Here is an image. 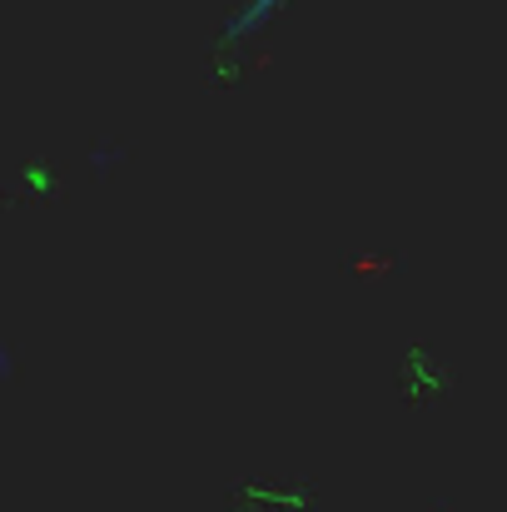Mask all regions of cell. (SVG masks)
Segmentation results:
<instances>
[{
    "instance_id": "6da1fadb",
    "label": "cell",
    "mask_w": 507,
    "mask_h": 512,
    "mask_svg": "<svg viewBox=\"0 0 507 512\" xmlns=\"http://www.w3.org/2000/svg\"><path fill=\"white\" fill-rule=\"evenodd\" d=\"M274 10H284V0H244L239 10H234V20H229V30H224V40L219 45H234V40H244V35H254Z\"/></svg>"
}]
</instances>
